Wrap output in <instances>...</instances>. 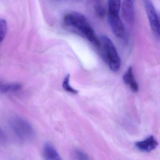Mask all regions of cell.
Returning a JSON list of instances; mask_svg holds the SVG:
<instances>
[{"label": "cell", "instance_id": "6da1fadb", "mask_svg": "<svg viewBox=\"0 0 160 160\" xmlns=\"http://www.w3.org/2000/svg\"><path fill=\"white\" fill-rule=\"evenodd\" d=\"M64 21L68 26L78 29L90 42L94 43L96 46L100 45V40L96 36L94 29L84 15L79 12H72L64 16Z\"/></svg>", "mask_w": 160, "mask_h": 160}, {"label": "cell", "instance_id": "7a4b0ae2", "mask_svg": "<svg viewBox=\"0 0 160 160\" xmlns=\"http://www.w3.org/2000/svg\"><path fill=\"white\" fill-rule=\"evenodd\" d=\"M100 41L104 49L109 68L113 72H117L121 66V60L114 45L111 39L105 35L100 37Z\"/></svg>", "mask_w": 160, "mask_h": 160}, {"label": "cell", "instance_id": "3957f363", "mask_svg": "<svg viewBox=\"0 0 160 160\" xmlns=\"http://www.w3.org/2000/svg\"><path fill=\"white\" fill-rule=\"evenodd\" d=\"M11 127L16 134L23 140H30L33 137L34 130L31 124L19 117L11 121Z\"/></svg>", "mask_w": 160, "mask_h": 160}, {"label": "cell", "instance_id": "277c9868", "mask_svg": "<svg viewBox=\"0 0 160 160\" xmlns=\"http://www.w3.org/2000/svg\"><path fill=\"white\" fill-rule=\"evenodd\" d=\"M146 12L152 31L157 34L158 25V12L151 0H143Z\"/></svg>", "mask_w": 160, "mask_h": 160}, {"label": "cell", "instance_id": "5b68a950", "mask_svg": "<svg viewBox=\"0 0 160 160\" xmlns=\"http://www.w3.org/2000/svg\"><path fill=\"white\" fill-rule=\"evenodd\" d=\"M109 21L115 36L119 38H123L125 35V27L119 14H109Z\"/></svg>", "mask_w": 160, "mask_h": 160}, {"label": "cell", "instance_id": "8992f818", "mask_svg": "<svg viewBox=\"0 0 160 160\" xmlns=\"http://www.w3.org/2000/svg\"><path fill=\"white\" fill-rule=\"evenodd\" d=\"M158 145V142L154 136H149L144 141L135 143V146L138 150L143 152L149 153L155 150Z\"/></svg>", "mask_w": 160, "mask_h": 160}, {"label": "cell", "instance_id": "52a82bcc", "mask_svg": "<svg viewBox=\"0 0 160 160\" xmlns=\"http://www.w3.org/2000/svg\"><path fill=\"white\" fill-rule=\"evenodd\" d=\"M134 1L123 0L122 10L124 19L128 23H133L134 19Z\"/></svg>", "mask_w": 160, "mask_h": 160}, {"label": "cell", "instance_id": "ba28073f", "mask_svg": "<svg viewBox=\"0 0 160 160\" xmlns=\"http://www.w3.org/2000/svg\"><path fill=\"white\" fill-rule=\"evenodd\" d=\"M42 157L43 160H62L56 149L48 143L44 146Z\"/></svg>", "mask_w": 160, "mask_h": 160}, {"label": "cell", "instance_id": "9c48e42d", "mask_svg": "<svg viewBox=\"0 0 160 160\" xmlns=\"http://www.w3.org/2000/svg\"><path fill=\"white\" fill-rule=\"evenodd\" d=\"M123 81L126 84L129 86L132 92H137L139 91V85L134 78L133 69L132 67H130L124 74Z\"/></svg>", "mask_w": 160, "mask_h": 160}, {"label": "cell", "instance_id": "30bf717a", "mask_svg": "<svg viewBox=\"0 0 160 160\" xmlns=\"http://www.w3.org/2000/svg\"><path fill=\"white\" fill-rule=\"evenodd\" d=\"M21 88V85L18 83H0V93L2 94L8 92H16L20 90Z\"/></svg>", "mask_w": 160, "mask_h": 160}, {"label": "cell", "instance_id": "8fae6325", "mask_svg": "<svg viewBox=\"0 0 160 160\" xmlns=\"http://www.w3.org/2000/svg\"><path fill=\"white\" fill-rule=\"evenodd\" d=\"M121 0H109V14H119Z\"/></svg>", "mask_w": 160, "mask_h": 160}, {"label": "cell", "instance_id": "7c38bea8", "mask_svg": "<svg viewBox=\"0 0 160 160\" xmlns=\"http://www.w3.org/2000/svg\"><path fill=\"white\" fill-rule=\"evenodd\" d=\"M69 81H70V75L68 74L64 78V79L63 82L62 86L64 89L67 92L72 94H78V91L72 87L70 85Z\"/></svg>", "mask_w": 160, "mask_h": 160}, {"label": "cell", "instance_id": "4fadbf2b", "mask_svg": "<svg viewBox=\"0 0 160 160\" xmlns=\"http://www.w3.org/2000/svg\"><path fill=\"white\" fill-rule=\"evenodd\" d=\"M7 32V23L5 20L0 18V43L5 37Z\"/></svg>", "mask_w": 160, "mask_h": 160}, {"label": "cell", "instance_id": "5bb4252c", "mask_svg": "<svg viewBox=\"0 0 160 160\" xmlns=\"http://www.w3.org/2000/svg\"><path fill=\"white\" fill-rule=\"evenodd\" d=\"M95 11L96 15L98 18H104V16L106 15V10L105 8L102 5L100 4H98L95 6Z\"/></svg>", "mask_w": 160, "mask_h": 160}, {"label": "cell", "instance_id": "9a60e30c", "mask_svg": "<svg viewBox=\"0 0 160 160\" xmlns=\"http://www.w3.org/2000/svg\"><path fill=\"white\" fill-rule=\"evenodd\" d=\"M75 156L78 160H89L86 154L81 150H77L75 152Z\"/></svg>", "mask_w": 160, "mask_h": 160}, {"label": "cell", "instance_id": "2e32d148", "mask_svg": "<svg viewBox=\"0 0 160 160\" xmlns=\"http://www.w3.org/2000/svg\"><path fill=\"white\" fill-rule=\"evenodd\" d=\"M158 33L157 34L160 37V13H158Z\"/></svg>", "mask_w": 160, "mask_h": 160}, {"label": "cell", "instance_id": "e0dca14e", "mask_svg": "<svg viewBox=\"0 0 160 160\" xmlns=\"http://www.w3.org/2000/svg\"><path fill=\"white\" fill-rule=\"evenodd\" d=\"M132 1H134V0H132Z\"/></svg>", "mask_w": 160, "mask_h": 160}]
</instances>
